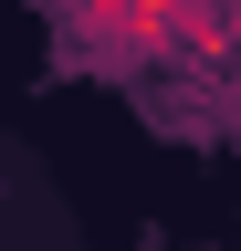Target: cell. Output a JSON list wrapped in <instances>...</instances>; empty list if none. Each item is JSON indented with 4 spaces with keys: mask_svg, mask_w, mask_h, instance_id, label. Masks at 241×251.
<instances>
[{
    "mask_svg": "<svg viewBox=\"0 0 241 251\" xmlns=\"http://www.w3.org/2000/svg\"><path fill=\"white\" fill-rule=\"evenodd\" d=\"M53 11H74V0H53Z\"/></svg>",
    "mask_w": 241,
    "mask_h": 251,
    "instance_id": "obj_1",
    "label": "cell"
}]
</instances>
